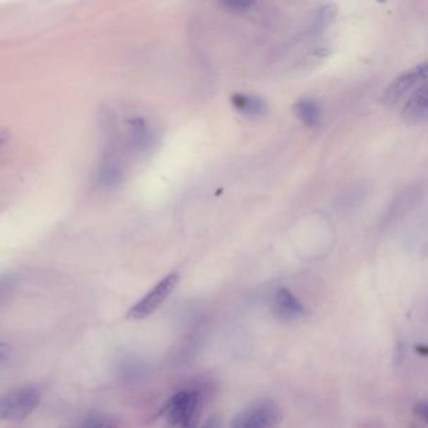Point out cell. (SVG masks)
Here are the masks:
<instances>
[{"instance_id":"obj_11","label":"cell","mask_w":428,"mask_h":428,"mask_svg":"<svg viewBox=\"0 0 428 428\" xmlns=\"http://www.w3.org/2000/svg\"><path fill=\"white\" fill-rule=\"evenodd\" d=\"M294 113L301 123L309 128L317 127L322 120V110L314 99H299L294 104Z\"/></svg>"},{"instance_id":"obj_1","label":"cell","mask_w":428,"mask_h":428,"mask_svg":"<svg viewBox=\"0 0 428 428\" xmlns=\"http://www.w3.org/2000/svg\"><path fill=\"white\" fill-rule=\"evenodd\" d=\"M203 413V394L200 391H182L174 394L157 413L156 424L161 428H176L182 423L200 421Z\"/></svg>"},{"instance_id":"obj_5","label":"cell","mask_w":428,"mask_h":428,"mask_svg":"<svg viewBox=\"0 0 428 428\" xmlns=\"http://www.w3.org/2000/svg\"><path fill=\"white\" fill-rule=\"evenodd\" d=\"M427 75V63L417 64L413 68L405 70L403 73L394 78V81L388 84L382 96V102L387 107H394L405 99L408 93L420 87L426 82Z\"/></svg>"},{"instance_id":"obj_10","label":"cell","mask_w":428,"mask_h":428,"mask_svg":"<svg viewBox=\"0 0 428 428\" xmlns=\"http://www.w3.org/2000/svg\"><path fill=\"white\" fill-rule=\"evenodd\" d=\"M232 104L239 113L246 117H261L268 112L265 101L254 94L235 93L232 94Z\"/></svg>"},{"instance_id":"obj_16","label":"cell","mask_w":428,"mask_h":428,"mask_svg":"<svg viewBox=\"0 0 428 428\" xmlns=\"http://www.w3.org/2000/svg\"><path fill=\"white\" fill-rule=\"evenodd\" d=\"M81 428H112V426L104 418H91L83 423Z\"/></svg>"},{"instance_id":"obj_14","label":"cell","mask_w":428,"mask_h":428,"mask_svg":"<svg viewBox=\"0 0 428 428\" xmlns=\"http://www.w3.org/2000/svg\"><path fill=\"white\" fill-rule=\"evenodd\" d=\"M222 6H225L226 9H230L234 12H246L254 6V3L253 1H225V3H222Z\"/></svg>"},{"instance_id":"obj_13","label":"cell","mask_w":428,"mask_h":428,"mask_svg":"<svg viewBox=\"0 0 428 428\" xmlns=\"http://www.w3.org/2000/svg\"><path fill=\"white\" fill-rule=\"evenodd\" d=\"M15 285V279L13 275H0V299L8 296Z\"/></svg>"},{"instance_id":"obj_15","label":"cell","mask_w":428,"mask_h":428,"mask_svg":"<svg viewBox=\"0 0 428 428\" xmlns=\"http://www.w3.org/2000/svg\"><path fill=\"white\" fill-rule=\"evenodd\" d=\"M413 415L416 417L418 421H421V422L426 423L428 422V405L427 402H418L416 405H415V408H413Z\"/></svg>"},{"instance_id":"obj_21","label":"cell","mask_w":428,"mask_h":428,"mask_svg":"<svg viewBox=\"0 0 428 428\" xmlns=\"http://www.w3.org/2000/svg\"><path fill=\"white\" fill-rule=\"evenodd\" d=\"M416 351L417 353L422 355V357H424L427 354V347L426 346H417Z\"/></svg>"},{"instance_id":"obj_20","label":"cell","mask_w":428,"mask_h":428,"mask_svg":"<svg viewBox=\"0 0 428 428\" xmlns=\"http://www.w3.org/2000/svg\"><path fill=\"white\" fill-rule=\"evenodd\" d=\"M199 427V421H190V422L182 423L176 428H197Z\"/></svg>"},{"instance_id":"obj_8","label":"cell","mask_w":428,"mask_h":428,"mask_svg":"<svg viewBox=\"0 0 428 428\" xmlns=\"http://www.w3.org/2000/svg\"><path fill=\"white\" fill-rule=\"evenodd\" d=\"M428 113L427 84L426 82L420 87L415 89L411 97L407 99L403 110L402 118L410 123H418L426 120Z\"/></svg>"},{"instance_id":"obj_7","label":"cell","mask_w":428,"mask_h":428,"mask_svg":"<svg viewBox=\"0 0 428 428\" xmlns=\"http://www.w3.org/2000/svg\"><path fill=\"white\" fill-rule=\"evenodd\" d=\"M96 184L102 190H115L125 180V170L116 157L108 156L99 163L94 175Z\"/></svg>"},{"instance_id":"obj_19","label":"cell","mask_w":428,"mask_h":428,"mask_svg":"<svg viewBox=\"0 0 428 428\" xmlns=\"http://www.w3.org/2000/svg\"><path fill=\"white\" fill-rule=\"evenodd\" d=\"M11 139V133L6 128L0 127V147L6 145V142Z\"/></svg>"},{"instance_id":"obj_9","label":"cell","mask_w":428,"mask_h":428,"mask_svg":"<svg viewBox=\"0 0 428 428\" xmlns=\"http://www.w3.org/2000/svg\"><path fill=\"white\" fill-rule=\"evenodd\" d=\"M127 146L132 152H142L150 147L152 132L149 123L142 117L127 120Z\"/></svg>"},{"instance_id":"obj_12","label":"cell","mask_w":428,"mask_h":428,"mask_svg":"<svg viewBox=\"0 0 428 428\" xmlns=\"http://www.w3.org/2000/svg\"><path fill=\"white\" fill-rule=\"evenodd\" d=\"M336 15V8L334 4H327L322 6L317 12V15L313 19L312 25H310V34L320 35L325 33V30L329 27L330 24L333 23L334 18Z\"/></svg>"},{"instance_id":"obj_17","label":"cell","mask_w":428,"mask_h":428,"mask_svg":"<svg viewBox=\"0 0 428 428\" xmlns=\"http://www.w3.org/2000/svg\"><path fill=\"white\" fill-rule=\"evenodd\" d=\"M12 357V347L6 343L0 341V365H4Z\"/></svg>"},{"instance_id":"obj_18","label":"cell","mask_w":428,"mask_h":428,"mask_svg":"<svg viewBox=\"0 0 428 428\" xmlns=\"http://www.w3.org/2000/svg\"><path fill=\"white\" fill-rule=\"evenodd\" d=\"M200 428H222V418L220 415H214L210 417L208 421H205Z\"/></svg>"},{"instance_id":"obj_2","label":"cell","mask_w":428,"mask_h":428,"mask_svg":"<svg viewBox=\"0 0 428 428\" xmlns=\"http://www.w3.org/2000/svg\"><path fill=\"white\" fill-rule=\"evenodd\" d=\"M283 412L272 399L260 398L232 417L229 428H278Z\"/></svg>"},{"instance_id":"obj_3","label":"cell","mask_w":428,"mask_h":428,"mask_svg":"<svg viewBox=\"0 0 428 428\" xmlns=\"http://www.w3.org/2000/svg\"><path fill=\"white\" fill-rule=\"evenodd\" d=\"M41 394L33 386L14 388L0 396V421L25 420L41 403Z\"/></svg>"},{"instance_id":"obj_6","label":"cell","mask_w":428,"mask_h":428,"mask_svg":"<svg viewBox=\"0 0 428 428\" xmlns=\"http://www.w3.org/2000/svg\"><path fill=\"white\" fill-rule=\"evenodd\" d=\"M272 313L280 322H294L304 317L307 310L301 301L289 289L280 288L275 291L272 303Z\"/></svg>"},{"instance_id":"obj_4","label":"cell","mask_w":428,"mask_h":428,"mask_svg":"<svg viewBox=\"0 0 428 428\" xmlns=\"http://www.w3.org/2000/svg\"><path fill=\"white\" fill-rule=\"evenodd\" d=\"M180 282L179 274L171 272L152 288L144 298H141L127 313V318L142 320L156 312L168 301Z\"/></svg>"}]
</instances>
